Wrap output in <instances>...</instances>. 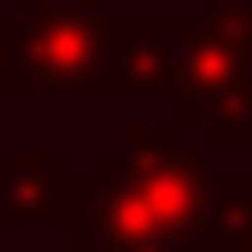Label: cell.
Returning a JSON list of instances; mask_svg holds the SVG:
<instances>
[{"mask_svg": "<svg viewBox=\"0 0 252 252\" xmlns=\"http://www.w3.org/2000/svg\"><path fill=\"white\" fill-rule=\"evenodd\" d=\"M76 252H211V182L164 129L129 135L82 193Z\"/></svg>", "mask_w": 252, "mask_h": 252, "instance_id": "6da1fadb", "label": "cell"}, {"mask_svg": "<svg viewBox=\"0 0 252 252\" xmlns=\"http://www.w3.org/2000/svg\"><path fill=\"white\" fill-rule=\"evenodd\" d=\"M64 153H47V158H35V153H6L0 158V223H30V217H53V223H64V193H70V182H64Z\"/></svg>", "mask_w": 252, "mask_h": 252, "instance_id": "7a4b0ae2", "label": "cell"}, {"mask_svg": "<svg viewBox=\"0 0 252 252\" xmlns=\"http://www.w3.org/2000/svg\"><path fill=\"white\" fill-rule=\"evenodd\" d=\"M235 252H252V235H247V241H241V247H235Z\"/></svg>", "mask_w": 252, "mask_h": 252, "instance_id": "3957f363", "label": "cell"}]
</instances>
